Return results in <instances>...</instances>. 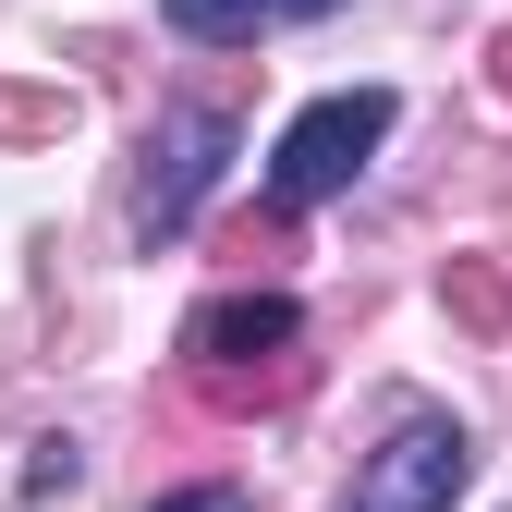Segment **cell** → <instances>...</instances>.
I'll use <instances>...</instances> for the list:
<instances>
[{
	"label": "cell",
	"instance_id": "cell-1",
	"mask_svg": "<svg viewBox=\"0 0 512 512\" xmlns=\"http://www.w3.org/2000/svg\"><path fill=\"white\" fill-rule=\"evenodd\" d=\"M232 147H244V110L232 98H171L147 122V147H135V244L147 256L196 232V208H208V183H220Z\"/></svg>",
	"mask_w": 512,
	"mask_h": 512
},
{
	"label": "cell",
	"instance_id": "cell-2",
	"mask_svg": "<svg viewBox=\"0 0 512 512\" xmlns=\"http://www.w3.org/2000/svg\"><path fill=\"white\" fill-rule=\"evenodd\" d=\"M391 86H342V98H317V110H293L281 122V147H269V208L281 220H305V208H330V196H354V171L391 147Z\"/></svg>",
	"mask_w": 512,
	"mask_h": 512
},
{
	"label": "cell",
	"instance_id": "cell-3",
	"mask_svg": "<svg viewBox=\"0 0 512 512\" xmlns=\"http://www.w3.org/2000/svg\"><path fill=\"white\" fill-rule=\"evenodd\" d=\"M464 476H476V439L439 415V403H403L391 439L354 464V500H342V512H452Z\"/></svg>",
	"mask_w": 512,
	"mask_h": 512
},
{
	"label": "cell",
	"instance_id": "cell-4",
	"mask_svg": "<svg viewBox=\"0 0 512 512\" xmlns=\"http://www.w3.org/2000/svg\"><path fill=\"white\" fill-rule=\"evenodd\" d=\"M293 342H305V305H293V293H220V305L183 317V366H196L220 403H256V391L281 378Z\"/></svg>",
	"mask_w": 512,
	"mask_h": 512
},
{
	"label": "cell",
	"instance_id": "cell-5",
	"mask_svg": "<svg viewBox=\"0 0 512 512\" xmlns=\"http://www.w3.org/2000/svg\"><path fill=\"white\" fill-rule=\"evenodd\" d=\"M342 0H159V25L171 37H196V49H256V37H281V25H330Z\"/></svg>",
	"mask_w": 512,
	"mask_h": 512
},
{
	"label": "cell",
	"instance_id": "cell-6",
	"mask_svg": "<svg viewBox=\"0 0 512 512\" xmlns=\"http://www.w3.org/2000/svg\"><path fill=\"white\" fill-rule=\"evenodd\" d=\"M86 476V452H74V439H37V464H25V488H74Z\"/></svg>",
	"mask_w": 512,
	"mask_h": 512
},
{
	"label": "cell",
	"instance_id": "cell-7",
	"mask_svg": "<svg viewBox=\"0 0 512 512\" xmlns=\"http://www.w3.org/2000/svg\"><path fill=\"white\" fill-rule=\"evenodd\" d=\"M159 512H256V500H244V488H232V476H208V488H171V500H159Z\"/></svg>",
	"mask_w": 512,
	"mask_h": 512
},
{
	"label": "cell",
	"instance_id": "cell-8",
	"mask_svg": "<svg viewBox=\"0 0 512 512\" xmlns=\"http://www.w3.org/2000/svg\"><path fill=\"white\" fill-rule=\"evenodd\" d=\"M500 61H512V37H500Z\"/></svg>",
	"mask_w": 512,
	"mask_h": 512
}]
</instances>
